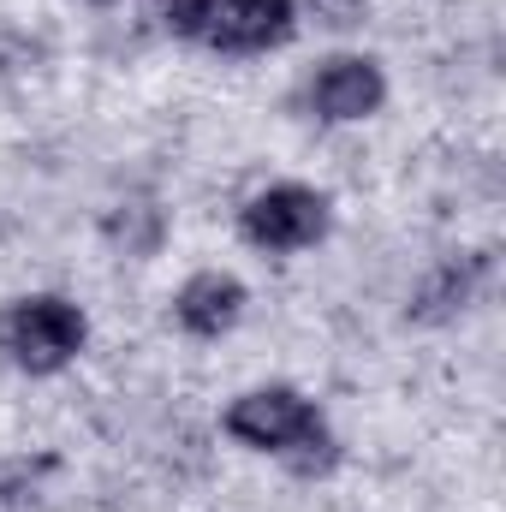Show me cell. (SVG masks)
I'll use <instances>...</instances> for the list:
<instances>
[{
  "instance_id": "cell-1",
  "label": "cell",
  "mask_w": 506,
  "mask_h": 512,
  "mask_svg": "<svg viewBox=\"0 0 506 512\" xmlns=\"http://www.w3.org/2000/svg\"><path fill=\"white\" fill-rule=\"evenodd\" d=\"M221 429L251 447V453H274L292 459L298 471H328L334 465V435L328 417L316 411V399H304L298 387H251L227 405Z\"/></svg>"
},
{
  "instance_id": "cell-2",
  "label": "cell",
  "mask_w": 506,
  "mask_h": 512,
  "mask_svg": "<svg viewBox=\"0 0 506 512\" xmlns=\"http://www.w3.org/2000/svg\"><path fill=\"white\" fill-rule=\"evenodd\" d=\"M161 24L215 54H268L292 36L298 0H161Z\"/></svg>"
},
{
  "instance_id": "cell-3",
  "label": "cell",
  "mask_w": 506,
  "mask_h": 512,
  "mask_svg": "<svg viewBox=\"0 0 506 512\" xmlns=\"http://www.w3.org/2000/svg\"><path fill=\"white\" fill-rule=\"evenodd\" d=\"M0 340H6V352H12L18 370H30V376H60V370L84 352L90 322H84V310H78L72 298L36 292V298H18V304L6 310Z\"/></svg>"
},
{
  "instance_id": "cell-4",
  "label": "cell",
  "mask_w": 506,
  "mask_h": 512,
  "mask_svg": "<svg viewBox=\"0 0 506 512\" xmlns=\"http://www.w3.org/2000/svg\"><path fill=\"white\" fill-rule=\"evenodd\" d=\"M328 197L316 191V185H268V191H256L251 203L239 209V233H245V245L268 256H292V251H310V245H322L328 239Z\"/></svg>"
},
{
  "instance_id": "cell-5",
  "label": "cell",
  "mask_w": 506,
  "mask_h": 512,
  "mask_svg": "<svg viewBox=\"0 0 506 512\" xmlns=\"http://www.w3.org/2000/svg\"><path fill=\"white\" fill-rule=\"evenodd\" d=\"M304 96H310V114H316V120H328V126H358V120L381 114V102H387V72H381L370 54H334V60L316 66V78H310Z\"/></svg>"
},
{
  "instance_id": "cell-6",
  "label": "cell",
  "mask_w": 506,
  "mask_h": 512,
  "mask_svg": "<svg viewBox=\"0 0 506 512\" xmlns=\"http://www.w3.org/2000/svg\"><path fill=\"white\" fill-rule=\"evenodd\" d=\"M245 304H251V292H245L239 274H227V268H203V274H191V280L173 292V322H179L191 340H221V334L239 328Z\"/></svg>"
},
{
  "instance_id": "cell-7",
  "label": "cell",
  "mask_w": 506,
  "mask_h": 512,
  "mask_svg": "<svg viewBox=\"0 0 506 512\" xmlns=\"http://www.w3.org/2000/svg\"><path fill=\"white\" fill-rule=\"evenodd\" d=\"M483 256H453V262H441L423 286H417V298H411V316L417 322H447V316H459L471 298H477V286H483Z\"/></svg>"
},
{
  "instance_id": "cell-8",
  "label": "cell",
  "mask_w": 506,
  "mask_h": 512,
  "mask_svg": "<svg viewBox=\"0 0 506 512\" xmlns=\"http://www.w3.org/2000/svg\"><path fill=\"white\" fill-rule=\"evenodd\" d=\"M96 6H114V0H96Z\"/></svg>"
}]
</instances>
